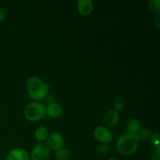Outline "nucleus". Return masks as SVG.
I'll list each match as a JSON object with an SVG mask.
<instances>
[{
  "label": "nucleus",
  "instance_id": "f257e3e1",
  "mask_svg": "<svg viewBox=\"0 0 160 160\" xmlns=\"http://www.w3.org/2000/svg\"><path fill=\"white\" fill-rule=\"evenodd\" d=\"M138 136L135 133H123L117 142V149L120 154L130 156L136 152L139 145Z\"/></svg>",
  "mask_w": 160,
  "mask_h": 160
},
{
  "label": "nucleus",
  "instance_id": "f03ea898",
  "mask_svg": "<svg viewBox=\"0 0 160 160\" xmlns=\"http://www.w3.org/2000/svg\"><path fill=\"white\" fill-rule=\"evenodd\" d=\"M27 92L30 98L37 101L44 99L48 95V85L37 77H31L27 81Z\"/></svg>",
  "mask_w": 160,
  "mask_h": 160
},
{
  "label": "nucleus",
  "instance_id": "7ed1b4c3",
  "mask_svg": "<svg viewBox=\"0 0 160 160\" xmlns=\"http://www.w3.org/2000/svg\"><path fill=\"white\" fill-rule=\"evenodd\" d=\"M46 115L45 106L40 102H32L26 106L24 116L29 121H38Z\"/></svg>",
  "mask_w": 160,
  "mask_h": 160
},
{
  "label": "nucleus",
  "instance_id": "20e7f679",
  "mask_svg": "<svg viewBox=\"0 0 160 160\" xmlns=\"http://www.w3.org/2000/svg\"><path fill=\"white\" fill-rule=\"evenodd\" d=\"M50 149L46 143L39 142L31 150V160H48L49 158Z\"/></svg>",
  "mask_w": 160,
  "mask_h": 160
},
{
  "label": "nucleus",
  "instance_id": "39448f33",
  "mask_svg": "<svg viewBox=\"0 0 160 160\" xmlns=\"http://www.w3.org/2000/svg\"><path fill=\"white\" fill-rule=\"evenodd\" d=\"M95 139L101 143L108 144L112 139V134L107 128L104 126H98L94 131Z\"/></svg>",
  "mask_w": 160,
  "mask_h": 160
},
{
  "label": "nucleus",
  "instance_id": "423d86ee",
  "mask_svg": "<svg viewBox=\"0 0 160 160\" xmlns=\"http://www.w3.org/2000/svg\"><path fill=\"white\" fill-rule=\"evenodd\" d=\"M63 143V138L59 133H52V134H48V138H47L46 145H48V148L52 151H57L59 148H62Z\"/></svg>",
  "mask_w": 160,
  "mask_h": 160
},
{
  "label": "nucleus",
  "instance_id": "0eeeda50",
  "mask_svg": "<svg viewBox=\"0 0 160 160\" xmlns=\"http://www.w3.org/2000/svg\"><path fill=\"white\" fill-rule=\"evenodd\" d=\"M103 122L109 128H113L119 122V111L110 109L105 113Z\"/></svg>",
  "mask_w": 160,
  "mask_h": 160
},
{
  "label": "nucleus",
  "instance_id": "6e6552de",
  "mask_svg": "<svg viewBox=\"0 0 160 160\" xmlns=\"http://www.w3.org/2000/svg\"><path fill=\"white\" fill-rule=\"evenodd\" d=\"M6 160H31L28 152L23 148H13L7 155Z\"/></svg>",
  "mask_w": 160,
  "mask_h": 160
},
{
  "label": "nucleus",
  "instance_id": "1a4fd4ad",
  "mask_svg": "<svg viewBox=\"0 0 160 160\" xmlns=\"http://www.w3.org/2000/svg\"><path fill=\"white\" fill-rule=\"evenodd\" d=\"M45 112H46V115H48V117L50 118H57L60 117L62 114V108L60 104L53 102L45 106Z\"/></svg>",
  "mask_w": 160,
  "mask_h": 160
},
{
  "label": "nucleus",
  "instance_id": "9d476101",
  "mask_svg": "<svg viewBox=\"0 0 160 160\" xmlns=\"http://www.w3.org/2000/svg\"><path fill=\"white\" fill-rule=\"evenodd\" d=\"M77 8L80 14L88 16L92 13L93 10V2L91 0H78Z\"/></svg>",
  "mask_w": 160,
  "mask_h": 160
},
{
  "label": "nucleus",
  "instance_id": "9b49d317",
  "mask_svg": "<svg viewBox=\"0 0 160 160\" xmlns=\"http://www.w3.org/2000/svg\"><path fill=\"white\" fill-rule=\"evenodd\" d=\"M48 136V130L45 126H39L36 128L34 131V137L38 142H43L46 140Z\"/></svg>",
  "mask_w": 160,
  "mask_h": 160
},
{
  "label": "nucleus",
  "instance_id": "f8f14e48",
  "mask_svg": "<svg viewBox=\"0 0 160 160\" xmlns=\"http://www.w3.org/2000/svg\"><path fill=\"white\" fill-rule=\"evenodd\" d=\"M126 128L128 130V132L131 133H135L137 134L139 131V130L141 129V124L139 123V121L136 119H131V120H128L126 123Z\"/></svg>",
  "mask_w": 160,
  "mask_h": 160
},
{
  "label": "nucleus",
  "instance_id": "ddd939ff",
  "mask_svg": "<svg viewBox=\"0 0 160 160\" xmlns=\"http://www.w3.org/2000/svg\"><path fill=\"white\" fill-rule=\"evenodd\" d=\"M70 157L71 155L67 148H61L56 151V159L57 160H70Z\"/></svg>",
  "mask_w": 160,
  "mask_h": 160
},
{
  "label": "nucleus",
  "instance_id": "4468645a",
  "mask_svg": "<svg viewBox=\"0 0 160 160\" xmlns=\"http://www.w3.org/2000/svg\"><path fill=\"white\" fill-rule=\"evenodd\" d=\"M137 134L138 136L139 141H147L150 140L152 132L149 129H148V128H142V129L139 130V131L137 133Z\"/></svg>",
  "mask_w": 160,
  "mask_h": 160
},
{
  "label": "nucleus",
  "instance_id": "2eb2a0df",
  "mask_svg": "<svg viewBox=\"0 0 160 160\" xmlns=\"http://www.w3.org/2000/svg\"><path fill=\"white\" fill-rule=\"evenodd\" d=\"M109 150H110V147L108 144L102 143L97 148V153L100 156H104L109 152Z\"/></svg>",
  "mask_w": 160,
  "mask_h": 160
},
{
  "label": "nucleus",
  "instance_id": "dca6fc26",
  "mask_svg": "<svg viewBox=\"0 0 160 160\" xmlns=\"http://www.w3.org/2000/svg\"><path fill=\"white\" fill-rule=\"evenodd\" d=\"M148 6L152 12L156 14H159L160 12V0H150Z\"/></svg>",
  "mask_w": 160,
  "mask_h": 160
},
{
  "label": "nucleus",
  "instance_id": "f3484780",
  "mask_svg": "<svg viewBox=\"0 0 160 160\" xmlns=\"http://www.w3.org/2000/svg\"><path fill=\"white\" fill-rule=\"evenodd\" d=\"M151 158L152 160H160V146L159 145H152L151 150Z\"/></svg>",
  "mask_w": 160,
  "mask_h": 160
},
{
  "label": "nucleus",
  "instance_id": "a211bd4d",
  "mask_svg": "<svg viewBox=\"0 0 160 160\" xmlns=\"http://www.w3.org/2000/svg\"><path fill=\"white\" fill-rule=\"evenodd\" d=\"M113 106L114 108H115L116 110L119 111L120 109H123L125 106V100L123 99V98L122 97L118 96L114 99L113 102Z\"/></svg>",
  "mask_w": 160,
  "mask_h": 160
},
{
  "label": "nucleus",
  "instance_id": "6ab92c4d",
  "mask_svg": "<svg viewBox=\"0 0 160 160\" xmlns=\"http://www.w3.org/2000/svg\"><path fill=\"white\" fill-rule=\"evenodd\" d=\"M150 141H151L152 145H159V135L157 132H154L152 134L151 138H150Z\"/></svg>",
  "mask_w": 160,
  "mask_h": 160
},
{
  "label": "nucleus",
  "instance_id": "aec40b11",
  "mask_svg": "<svg viewBox=\"0 0 160 160\" xmlns=\"http://www.w3.org/2000/svg\"><path fill=\"white\" fill-rule=\"evenodd\" d=\"M6 16V10L4 9H2V7H0V22H2V20H5Z\"/></svg>",
  "mask_w": 160,
  "mask_h": 160
},
{
  "label": "nucleus",
  "instance_id": "412c9836",
  "mask_svg": "<svg viewBox=\"0 0 160 160\" xmlns=\"http://www.w3.org/2000/svg\"><path fill=\"white\" fill-rule=\"evenodd\" d=\"M45 98H46V100H45L46 103L49 104V103L53 102V100H54V98H53V96L52 95H47Z\"/></svg>",
  "mask_w": 160,
  "mask_h": 160
},
{
  "label": "nucleus",
  "instance_id": "4be33fe9",
  "mask_svg": "<svg viewBox=\"0 0 160 160\" xmlns=\"http://www.w3.org/2000/svg\"><path fill=\"white\" fill-rule=\"evenodd\" d=\"M159 20H160V14H157V16H156V19H155V23H156V27H157L158 28H160V23H159Z\"/></svg>",
  "mask_w": 160,
  "mask_h": 160
},
{
  "label": "nucleus",
  "instance_id": "5701e85b",
  "mask_svg": "<svg viewBox=\"0 0 160 160\" xmlns=\"http://www.w3.org/2000/svg\"><path fill=\"white\" fill-rule=\"evenodd\" d=\"M108 160H117V159H114V158H110V159H109Z\"/></svg>",
  "mask_w": 160,
  "mask_h": 160
}]
</instances>
